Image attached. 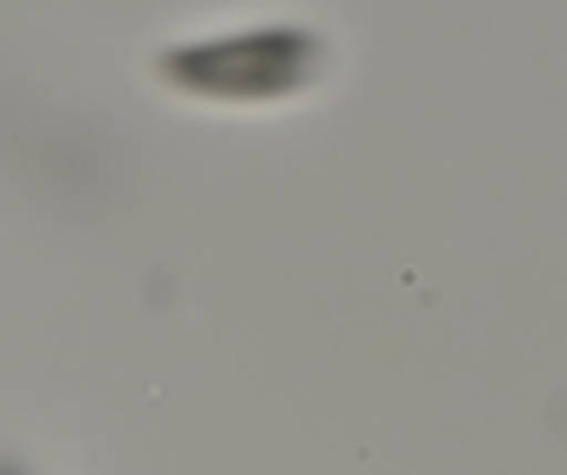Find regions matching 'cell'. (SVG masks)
<instances>
[{"label": "cell", "mask_w": 567, "mask_h": 475, "mask_svg": "<svg viewBox=\"0 0 567 475\" xmlns=\"http://www.w3.org/2000/svg\"><path fill=\"white\" fill-rule=\"evenodd\" d=\"M327 70V41L310 23H247L155 52V81L202 104H281Z\"/></svg>", "instance_id": "obj_1"}]
</instances>
